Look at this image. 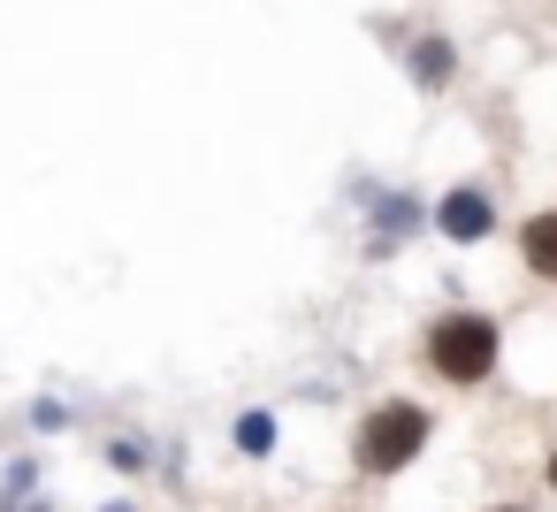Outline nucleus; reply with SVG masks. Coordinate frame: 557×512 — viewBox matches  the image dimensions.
<instances>
[{
    "label": "nucleus",
    "instance_id": "1",
    "mask_svg": "<svg viewBox=\"0 0 557 512\" xmlns=\"http://www.w3.org/2000/svg\"><path fill=\"white\" fill-rule=\"evenodd\" d=\"M428 359L450 375V382H481L496 367V321L488 314H443L428 329Z\"/></svg>",
    "mask_w": 557,
    "mask_h": 512
},
{
    "label": "nucleus",
    "instance_id": "6",
    "mask_svg": "<svg viewBox=\"0 0 557 512\" xmlns=\"http://www.w3.org/2000/svg\"><path fill=\"white\" fill-rule=\"evenodd\" d=\"M237 443H245V451L260 459V451L275 443V420H268V413H245V420H237Z\"/></svg>",
    "mask_w": 557,
    "mask_h": 512
},
{
    "label": "nucleus",
    "instance_id": "8",
    "mask_svg": "<svg viewBox=\"0 0 557 512\" xmlns=\"http://www.w3.org/2000/svg\"><path fill=\"white\" fill-rule=\"evenodd\" d=\"M504 512H511V504H504Z\"/></svg>",
    "mask_w": 557,
    "mask_h": 512
},
{
    "label": "nucleus",
    "instance_id": "5",
    "mask_svg": "<svg viewBox=\"0 0 557 512\" xmlns=\"http://www.w3.org/2000/svg\"><path fill=\"white\" fill-rule=\"evenodd\" d=\"M412 77H420V85H443V77H450V47H443V39H420V47H412Z\"/></svg>",
    "mask_w": 557,
    "mask_h": 512
},
{
    "label": "nucleus",
    "instance_id": "4",
    "mask_svg": "<svg viewBox=\"0 0 557 512\" xmlns=\"http://www.w3.org/2000/svg\"><path fill=\"white\" fill-rule=\"evenodd\" d=\"M519 260H527L542 283H557V207H549V215H534V222L519 230Z\"/></svg>",
    "mask_w": 557,
    "mask_h": 512
},
{
    "label": "nucleus",
    "instance_id": "7",
    "mask_svg": "<svg viewBox=\"0 0 557 512\" xmlns=\"http://www.w3.org/2000/svg\"><path fill=\"white\" fill-rule=\"evenodd\" d=\"M549 489H557V459H549Z\"/></svg>",
    "mask_w": 557,
    "mask_h": 512
},
{
    "label": "nucleus",
    "instance_id": "3",
    "mask_svg": "<svg viewBox=\"0 0 557 512\" xmlns=\"http://www.w3.org/2000/svg\"><path fill=\"white\" fill-rule=\"evenodd\" d=\"M435 230H443V237H458V245H473V237H488V230H496V215H488V199H481V192H450V199L435 207Z\"/></svg>",
    "mask_w": 557,
    "mask_h": 512
},
{
    "label": "nucleus",
    "instance_id": "2",
    "mask_svg": "<svg viewBox=\"0 0 557 512\" xmlns=\"http://www.w3.org/2000/svg\"><path fill=\"white\" fill-rule=\"evenodd\" d=\"M428 443V413L420 405H382V413H367V428H359V466L367 474H397V466H412V451Z\"/></svg>",
    "mask_w": 557,
    "mask_h": 512
}]
</instances>
